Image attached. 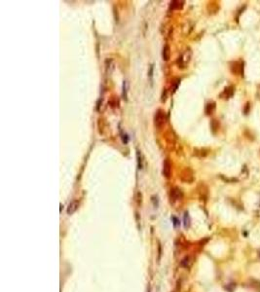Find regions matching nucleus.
<instances>
[{
    "instance_id": "1",
    "label": "nucleus",
    "mask_w": 260,
    "mask_h": 292,
    "mask_svg": "<svg viewBox=\"0 0 260 292\" xmlns=\"http://www.w3.org/2000/svg\"><path fill=\"white\" fill-rule=\"evenodd\" d=\"M166 121H167V116H166V113L164 110H162V109L157 110V112H156L155 117H154V124L156 127L162 128L163 126L166 124Z\"/></svg>"
},
{
    "instance_id": "2",
    "label": "nucleus",
    "mask_w": 260,
    "mask_h": 292,
    "mask_svg": "<svg viewBox=\"0 0 260 292\" xmlns=\"http://www.w3.org/2000/svg\"><path fill=\"white\" fill-rule=\"evenodd\" d=\"M163 174L166 178H170V174H172V164L169 159H166L163 164Z\"/></svg>"
},
{
    "instance_id": "3",
    "label": "nucleus",
    "mask_w": 260,
    "mask_h": 292,
    "mask_svg": "<svg viewBox=\"0 0 260 292\" xmlns=\"http://www.w3.org/2000/svg\"><path fill=\"white\" fill-rule=\"evenodd\" d=\"M170 198L172 202H176L177 200H180L182 198V192L178 188H173V190H170Z\"/></svg>"
},
{
    "instance_id": "4",
    "label": "nucleus",
    "mask_w": 260,
    "mask_h": 292,
    "mask_svg": "<svg viewBox=\"0 0 260 292\" xmlns=\"http://www.w3.org/2000/svg\"><path fill=\"white\" fill-rule=\"evenodd\" d=\"M78 206H79V203H78L77 201H73L72 203H70L69 206H68V208H67V210H66L67 214L71 215L72 213L75 212L76 210H77V208H78Z\"/></svg>"
},
{
    "instance_id": "5",
    "label": "nucleus",
    "mask_w": 260,
    "mask_h": 292,
    "mask_svg": "<svg viewBox=\"0 0 260 292\" xmlns=\"http://www.w3.org/2000/svg\"><path fill=\"white\" fill-rule=\"evenodd\" d=\"M193 263V260H192V258L191 256H185L182 260H181L180 262V266L181 267H183V268H189L190 266L192 265Z\"/></svg>"
},
{
    "instance_id": "6",
    "label": "nucleus",
    "mask_w": 260,
    "mask_h": 292,
    "mask_svg": "<svg viewBox=\"0 0 260 292\" xmlns=\"http://www.w3.org/2000/svg\"><path fill=\"white\" fill-rule=\"evenodd\" d=\"M232 71L235 74H241V73H243V64H240V62H234L232 66Z\"/></svg>"
},
{
    "instance_id": "7",
    "label": "nucleus",
    "mask_w": 260,
    "mask_h": 292,
    "mask_svg": "<svg viewBox=\"0 0 260 292\" xmlns=\"http://www.w3.org/2000/svg\"><path fill=\"white\" fill-rule=\"evenodd\" d=\"M170 57V49L169 45H166L163 49V60L168 61Z\"/></svg>"
},
{
    "instance_id": "8",
    "label": "nucleus",
    "mask_w": 260,
    "mask_h": 292,
    "mask_svg": "<svg viewBox=\"0 0 260 292\" xmlns=\"http://www.w3.org/2000/svg\"><path fill=\"white\" fill-rule=\"evenodd\" d=\"M183 1H176V0H174V1H172L170 2V9H180V8H182V6H183Z\"/></svg>"
},
{
    "instance_id": "9",
    "label": "nucleus",
    "mask_w": 260,
    "mask_h": 292,
    "mask_svg": "<svg viewBox=\"0 0 260 292\" xmlns=\"http://www.w3.org/2000/svg\"><path fill=\"white\" fill-rule=\"evenodd\" d=\"M234 93V90H233V87H229V88H226L225 91H224V94L226 95V98H230Z\"/></svg>"
},
{
    "instance_id": "10",
    "label": "nucleus",
    "mask_w": 260,
    "mask_h": 292,
    "mask_svg": "<svg viewBox=\"0 0 260 292\" xmlns=\"http://www.w3.org/2000/svg\"><path fill=\"white\" fill-rule=\"evenodd\" d=\"M137 166H139V169H142V160H141V154L139 153V151H137Z\"/></svg>"
},
{
    "instance_id": "11",
    "label": "nucleus",
    "mask_w": 260,
    "mask_h": 292,
    "mask_svg": "<svg viewBox=\"0 0 260 292\" xmlns=\"http://www.w3.org/2000/svg\"><path fill=\"white\" fill-rule=\"evenodd\" d=\"M184 226H185V228H188L190 226V218H189V215L187 212L185 213V215H184Z\"/></svg>"
},
{
    "instance_id": "12",
    "label": "nucleus",
    "mask_w": 260,
    "mask_h": 292,
    "mask_svg": "<svg viewBox=\"0 0 260 292\" xmlns=\"http://www.w3.org/2000/svg\"><path fill=\"white\" fill-rule=\"evenodd\" d=\"M214 107H215L214 103H210V104H207V109H206L207 114H210L211 112H213V109H214Z\"/></svg>"
},
{
    "instance_id": "13",
    "label": "nucleus",
    "mask_w": 260,
    "mask_h": 292,
    "mask_svg": "<svg viewBox=\"0 0 260 292\" xmlns=\"http://www.w3.org/2000/svg\"><path fill=\"white\" fill-rule=\"evenodd\" d=\"M173 225H174V227H177L178 225H179V221H178V219L176 217H173Z\"/></svg>"
}]
</instances>
